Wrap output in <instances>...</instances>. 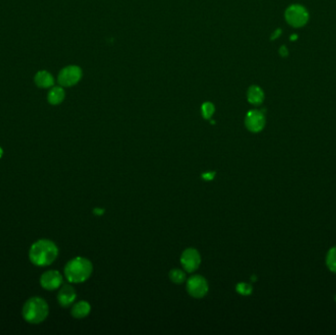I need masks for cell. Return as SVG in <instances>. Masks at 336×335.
Listing matches in <instances>:
<instances>
[{"instance_id": "cell-1", "label": "cell", "mask_w": 336, "mask_h": 335, "mask_svg": "<svg viewBox=\"0 0 336 335\" xmlns=\"http://www.w3.org/2000/svg\"><path fill=\"white\" fill-rule=\"evenodd\" d=\"M58 254V247L54 241L50 239H40L32 245L28 257L34 266L46 267L54 263Z\"/></svg>"}, {"instance_id": "cell-2", "label": "cell", "mask_w": 336, "mask_h": 335, "mask_svg": "<svg viewBox=\"0 0 336 335\" xmlns=\"http://www.w3.org/2000/svg\"><path fill=\"white\" fill-rule=\"evenodd\" d=\"M94 272L92 262L84 257H76L69 261L65 267L66 278L72 283H82L86 281Z\"/></svg>"}, {"instance_id": "cell-3", "label": "cell", "mask_w": 336, "mask_h": 335, "mask_svg": "<svg viewBox=\"0 0 336 335\" xmlns=\"http://www.w3.org/2000/svg\"><path fill=\"white\" fill-rule=\"evenodd\" d=\"M50 314L48 302L40 297L30 298L23 307V317L26 322L38 325L46 320Z\"/></svg>"}, {"instance_id": "cell-4", "label": "cell", "mask_w": 336, "mask_h": 335, "mask_svg": "<svg viewBox=\"0 0 336 335\" xmlns=\"http://www.w3.org/2000/svg\"><path fill=\"white\" fill-rule=\"evenodd\" d=\"M286 21L294 28H302L308 21V13L301 5H293L289 7L285 13Z\"/></svg>"}, {"instance_id": "cell-5", "label": "cell", "mask_w": 336, "mask_h": 335, "mask_svg": "<svg viewBox=\"0 0 336 335\" xmlns=\"http://www.w3.org/2000/svg\"><path fill=\"white\" fill-rule=\"evenodd\" d=\"M208 280L202 275H193L187 281V290L194 298H204L208 292Z\"/></svg>"}, {"instance_id": "cell-6", "label": "cell", "mask_w": 336, "mask_h": 335, "mask_svg": "<svg viewBox=\"0 0 336 335\" xmlns=\"http://www.w3.org/2000/svg\"><path fill=\"white\" fill-rule=\"evenodd\" d=\"M202 257L195 248L186 249L181 256V264L187 273H194L200 268Z\"/></svg>"}, {"instance_id": "cell-7", "label": "cell", "mask_w": 336, "mask_h": 335, "mask_svg": "<svg viewBox=\"0 0 336 335\" xmlns=\"http://www.w3.org/2000/svg\"><path fill=\"white\" fill-rule=\"evenodd\" d=\"M82 78V70L77 66H69L61 71L58 82L63 87H71L76 85Z\"/></svg>"}, {"instance_id": "cell-8", "label": "cell", "mask_w": 336, "mask_h": 335, "mask_svg": "<svg viewBox=\"0 0 336 335\" xmlns=\"http://www.w3.org/2000/svg\"><path fill=\"white\" fill-rule=\"evenodd\" d=\"M63 283V276L58 271L52 270L44 273L40 276V285L46 290L54 291L61 287Z\"/></svg>"}, {"instance_id": "cell-9", "label": "cell", "mask_w": 336, "mask_h": 335, "mask_svg": "<svg viewBox=\"0 0 336 335\" xmlns=\"http://www.w3.org/2000/svg\"><path fill=\"white\" fill-rule=\"evenodd\" d=\"M245 124L249 131L252 133H260L266 126V116L260 110H251L246 116Z\"/></svg>"}, {"instance_id": "cell-10", "label": "cell", "mask_w": 336, "mask_h": 335, "mask_svg": "<svg viewBox=\"0 0 336 335\" xmlns=\"http://www.w3.org/2000/svg\"><path fill=\"white\" fill-rule=\"evenodd\" d=\"M77 298V292L75 288L71 285H64L60 288L57 299L60 306L62 307H70L76 301Z\"/></svg>"}, {"instance_id": "cell-11", "label": "cell", "mask_w": 336, "mask_h": 335, "mask_svg": "<svg viewBox=\"0 0 336 335\" xmlns=\"http://www.w3.org/2000/svg\"><path fill=\"white\" fill-rule=\"evenodd\" d=\"M92 306L88 301H79L72 307V316L76 319H84L90 315Z\"/></svg>"}, {"instance_id": "cell-12", "label": "cell", "mask_w": 336, "mask_h": 335, "mask_svg": "<svg viewBox=\"0 0 336 335\" xmlns=\"http://www.w3.org/2000/svg\"><path fill=\"white\" fill-rule=\"evenodd\" d=\"M36 84L40 87V88H50L54 85V77L48 73V72H46V71H42V72H38L36 76Z\"/></svg>"}, {"instance_id": "cell-13", "label": "cell", "mask_w": 336, "mask_h": 335, "mask_svg": "<svg viewBox=\"0 0 336 335\" xmlns=\"http://www.w3.org/2000/svg\"><path fill=\"white\" fill-rule=\"evenodd\" d=\"M264 93L260 87L254 86L250 88V90L248 91V100L250 103L258 105L264 101Z\"/></svg>"}, {"instance_id": "cell-14", "label": "cell", "mask_w": 336, "mask_h": 335, "mask_svg": "<svg viewBox=\"0 0 336 335\" xmlns=\"http://www.w3.org/2000/svg\"><path fill=\"white\" fill-rule=\"evenodd\" d=\"M64 97H65L64 90L60 87H56L50 91V94H48V101L52 104L56 105V104L61 103L64 100Z\"/></svg>"}, {"instance_id": "cell-15", "label": "cell", "mask_w": 336, "mask_h": 335, "mask_svg": "<svg viewBox=\"0 0 336 335\" xmlns=\"http://www.w3.org/2000/svg\"><path fill=\"white\" fill-rule=\"evenodd\" d=\"M169 277L171 281L176 284H181L186 281V274L182 270H179V269L172 270L169 274Z\"/></svg>"}, {"instance_id": "cell-16", "label": "cell", "mask_w": 336, "mask_h": 335, "mask_svg": "<svg viewBox=\"0 0 336 335\" xmlns=\"http://www.w3.org/2000/svg\"><path fill=\"white\" fill-rule=\"evenodd\" d=\"M326 265L332 273L336 274V247H334L330 250L326 257Z\"/></svg>"}, {"instance_id": "cell-17", "label": "cell", "mask_w": 336, "mask_h": 335, "mask_svg": "<svg viewBox=\"0 0 336 335\" xmlns=\"http://www.w3.org/2000/svg\"><path fill=\"white\" fill-rule=\"evenodd\" d=\"M216 107L212 102H204L202 106V113L204 119H210L214 114Z\"/></svg>"}, {"instance_id": "cell-18", "label": "cell", "mask_w": 336, "mask_h": 335, "mask_svg": "<svg viewBox=\"0 0 336 335\" xmlns=\"http://www.w3.org/2000/svg\"><path fill=\"white\" fill-rule=\"evenodd\" d=\"M236 290L238 293L244 296H249L252 293V286L246 282H240L236 286Z\"/></svg>"}, {"instance_id": "cell-19", "label": "cell", "mask_w": 336, "mask_h": 335, "mask_svg": "<svg viewBox=\"0 0 336 335\" xmlns=\"http://www.w3.org/2000/svg\"><path fill=\"white\" fill-rule=\"evenodd\" d=\"M216 177V172H208V173H204L202 174V178L206 181H210L212 180L214 178Z\"/></svg>"}, {"instance_id": "cell-20", "label": "cell", "mask_w": 336, "mask_h": 335, "mask_svg": "<svg viewBox=\"0 0 336 335\" xmlns=\"http://www.w3.org/2000/svg\"><path fill=\"white\" fill-rule=\"evenodd\" d=\"M280 54H281L283 57H286V56L288 55V50H287V48H286L285 46H282V47L280 48Z\"/></svg>"}, {"instance_id": "cell-21", "label": "cell", "mask_w": 336, "mask_h": 335, "mask_svg": "<svg viewBox=\"0 0 336 335\" xmlns=\"http://www.w3.org/2000/svg\"><path fill=\"white\" fill-rule=\"evenodd\" d=\"M94 212L96 214L100 215V214H102V213H104V209H94Z\"/></svg>"}, {"instance_id": "cell-22", "label": "cell", "mask_w": 336, "mask_h": 335, "mask_svg": "<svg viewBox=\"0 0 336 335\" xmlns=\"http://www.w3.org/2000/svg\"><path fill=\"white\" fill-rule=\"evenodd\" d=\"M280 33H281V30H276V33H274V36H272V39H274V38L276 39L278 36H280Z\"/></svg>"}, {"instance_id": "cell-23", "label": "cell", "mask_w": 336, "mask_h": 335, "mask_svg": "<svg viewBox=\"0 0 336 335\" xmlns=\"http://www.w3.org/2000/svg\"><path fill=\"white\" fill-rule=\"evenodd\" d=\"M3 154H4V151H3V149L0 147V158L3 156Z\"/></svg>"}]
</instances>
